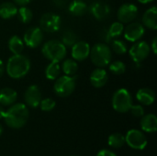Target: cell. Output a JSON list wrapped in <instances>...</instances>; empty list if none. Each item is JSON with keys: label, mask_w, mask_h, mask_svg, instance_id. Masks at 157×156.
Masks as SVG:
<instances>
[{"label": "cell", "mask_w": 157, "mask_h": 156, "mask_svg": "<svg viewBox=\"0 0 157 156\" xmlns=\"http://www.w3.org/2000/svg\"><path fill=\"white\" fill-rule=\"evenodd\" d=\"M30 67L31 63L27 56L22 53L13 54L8 58L5 66V71L10 78L17 80L25 77L30 71Z\"/></svg>", "instance_id": "cell-1"}, {"label": "cell", "mask_w": 157, "mask_h": 156, "mask_svg": "<svg viewBox=\"0 0 157 156\" xmlns=\"http://www.w3.org/2000/svg\"><path fill=\"white\" fill-rule=\"evenodd\" d=\"M29 112L28 107L23 103H15L5 111L4 120L11 129H21L29 120Z\"/></svg>", "instance_id": "cell-2"}, {"label": "cell", "mask_w": 157, "mask_h": 156, "mask_svg": "<svg viewBox=\"0 0 157 156\" xmlns=\"http://www.w3.org/2000/svg\"><path fill=\"white\" fill-rule=\"evenodd\" d=\"M41 53L50 62L60 63L65 58L67 48L61 40H50L42 45Z\"/></svg>", "instance_id": "cell-3"}, {"label": "cell", "mask_w": 157, "mask_h": 156, "mask_svg": "<svg viewBox=\"0 0 157 156\" xmlns=\"http://www.w3.org/2000/svg\"><path fill=\"white\" fill-rule=\"evenodd\" d=\"M89 57L91 62L97 67H106L112 59V51L107 43L98 42L90 48Z\"/></svg>", "instance_id": "cell-4"}, {"label": "cell", "mask_w": 157, "mask_h": 156, "mask_svg": "<svg viewBox=\"0 0 157 156\" xmlns=\"http://www.w3.org/2000/svg\"><path fill=\"white\" fill-rule=\"evenodd\" d=\"M53 92L59 97H67L71 96L76 86V77L75 75H66L63 74L59 76L54 80Z\"/></svg>", "instance_id": "cell-5"}, {"label": "cell", "mask_w": 157, "mask_h": 156, "mask_svg": "<svg viewBox=\"0 0 157 156\" xmlns=\"http://www.w3.org/2000/svg\"><path fill=\"white\" fill-rule=\"evenodd\" d=\"M132 97L126 88L116 90L112 96V108L119 113H126L130 111L132 106Z\"/></svg>", "instance_id": "cell-6"}, {"label": "cell", "mask_w": 157, "mask_h": 156, "mask_svg": "<svg viewBox=\"0 0 157 156\" xmlns=\"http://www.w3.org/2000/svg\"><path fill=\"white\" fill-rule=\"evenodd\" d=\"M62 26V18L58 14L52 12L44 13L40 18V28L47 33L57 32Z\"/></svg>", "instance_id": "cell-7"}, {"label": "cell", "mask_w": 157, "mask_h": 156, "mask_svg": "<svg viewBox=\"0 0 157 156\" xmlns=\"http://www.w3.org/2000/svg\"><path fill=\"white\" fill-rule=\"evenodd\" d=\"M150 51H151L150 45L146 41L138 40L134 42V44L132 45V47L130 48L129 54L134 63H140L148 58Z\"/></svg>", "instance_id": "cell-8"}, {"label": "cell", "mask_w": 157, "mask_h": 156, "mask_svg": "<svg viewBox=\"0 0 157 156\" xmlns=\"http://www.w3.org/2000/svg\"><path fill=\"white\" fill-rule=\"evenodd\" d=\"M22 40L27 47L36 49L42 43L43 31L40 27H30L25 31Z\"/></svg>", "instance_id": "cell-9"}, {"label": "cell", "mask_w": 157, "mask_h": 156, "mask_svg": "<svg viewBox=\"0 0 157 156\" xmlns=\"http://www.w3.org/2000/svg\"><path fill=\"white\" fill-rule=\"evenodd\" d=\"M125 143L134 150H144L147 145V139L143 131L132 129L127 132Z\"/></svg>", "instance_id": "cell-10"}, {"label": "cell", "mask_w": 157, "mask_h": 156, "mask_svg": "<svg viewBox=\"0 0 157 156\" xmlns=\"http://www.w3.org/2000/svg\"><path fill=\"white\" fill-rule=\"evenodd\" d=\"M138 13L137 6L132 3H125L119 7L117 11V17L120 22L128 24L135 20Z\"/></svg>", "instance_id": "cell-11"}, {"label": "cell", "mask_w": 157, "mask_h": 156, "mask_svg": "<svg viewBox=\"0 0 157 156\" xmlns=\"http://www.w3.org/2000/svg\"><path fill=\"white\" fill-rule=\"evenodd\" d=\"M145 33V28L142 23L132 21L128 23V25L123 29L124 38L130 42H136L140 40Z\"/></svg>", "instance_id": "cell-12"}, {"label": "cell", "mask_w": 157, "mask_h": 156, "mask_svg": "<svg viewBox=\"0 0 157 156\" xmlns=\"http://www.w3.org/2000/svg\"><path fill=\"white\" fill-rule=\"evenodd\" d=\"M89 13L97 20L102 21L107 19L111 14V7L102 1H94L88 7Z\"/></svg>", "instance_id": "cell-13"}, {"label": "cell", "mask_w": 157, "mask_h": 156, "mask_svg": "<svg viewBox=\"0 0 157 156\" xmlns=\"http://www.w3.org/2000/svg\"><path fill=\"white\" fill-rule=\"evenodd\" d=\"M41 100V92L38 86H29L24 93V101L27 107L31 108H36L40 106Z\"/></svg>", "instance_id": "cell-14"}, {"label": "cell", "mask_w": 157, "mask_h": 156, "mask_svg": "<svg viewBox=\"0 0 157 156\" xmlns=\"http://www.w3.org/2000/svg\"><path fill=\"white\" fill-rule=\"evenodd\" d=\"M90 45L84 40H78L72 46V58L76 62H83L89 57Z\"/></svg>", "instance_id": "cell-15"}, {"label": "cell", "mask_w": 157, "mask_h": 156, "mask_svg": "<svg viewBox=\"0 0 157 156\" xmlns=\"http://www.w3.org/2000/svg\"><path fill=\"white\" fill-rule=\"evenodd\" d=\"M90 84L96 88H101L105 86L109 81V74L104 68L98 67L91 73L89 76Z\"/></svg>", "instance_id": "cell-16"}, {"label": "cell", "mask_w": 157, "mask_h": 156, "mask_svg": "<svg viewBox=\"0 0 157 156\" xmlns=\"http://www.w3.org/2000/svg\"><path fill=\"white\" fill-rule=\"evenodd\" d=\"M143 25L151 30L157 29V7L155 6L148 8L143 16Z\"/></svg>", "instance_id": "cell-17"}, {"label": "cell", "mask_w": 157, "mask_h": 156, "mask_svg": "<svg viewBox=\"0 0 157 156\" xmlns=\"http://www.w3.org/2000/svg\"><path fill=\"white\" fill-rule=\"evenodd\" d=\"M17 99V93L10 87H4L0 89V105L3 107H9L16 103Z\"/></svg>", "instance_id": "cell-18"}, {"label": "cell", "mask_w": 157, "mask_h": 156, "mask_svg": "<svg viewBox=\"0 0 157 156\" xmlns=\"http://www.w3.org/2000/svg\"><path fill=\"white\" fill-rule=\"evenodd\" d=\"M136 98H137V100L142 105L150 106L155 100V93L151 88L143 87V88H140L137 91V93H136Z\"/></svg>", "instance_id": "cell-19"}, {"label": "cell", "mask_w": 157, "mask_h": 156, "mask_svg": "<svg viewBox=\"0 0 157 156\" xmlns=\"http://www.w3.org/2000/svg\"><path fill=\"white\" fill-rule=\"evenodd\" d=\"M141 129L144 131L153 133L157 131V117L155 114H147L142 117L141 122Z\"/></svg>", "instance_id": "cell-20"}, {"label": "cell", "mask_w": 157, "mask_h": 156, "mask_svg": "<svg viewBox=\"0 0 157 156\" xmlns=\"http://www.w3.org/2000/svg\"><path fill=\"white\" fill-rule=\"evenodd\" d=\"M17 6L13 2H3L0 4V17L3 19H10L17 16Z\"/></svg>", "instance_id": "cell-21"}, {"label": "cell", "mask_w": 157, "mask_h": 156, "mask_svg": "<svg viewBox=\"0 0 157 156\" xmlns=\"http://www.w3.org/2000/svg\"><path fill=\"white\" fill-rule=\"evenodd\" d=\"M87 10L88 6L83 0H73L68 6V12L74 17H82Z\"/></svg>", "instance_id": "cell-22"}, {"label": "cell", "mask_w": 157, "mask_h": 156, "mask_svg": "<svg viewBox=\"0 0 157 156\" xmlns=\"http://www.w3.org/2000/svg\"><path fill=\"white\" fill-rule=\"evenodd\" d=\"M7 47L13 54H20L24 51L25 44L23 40L18 35H13L7 41Z\"/></svg>", "instance_id": "cell-23"}, {"label": "cell", "mask_w": 157, "mask_h": 156, "mask_svg": "<svg viewBox=\"0 0 157 156\" xmlns=\"http://www.w3.org/2000/svg\"><path fill=\"white\" fill-rule=\"evenodd\" d=\"M61 70L66 75H70V76L75 75L78 70V63L73 58H67V59L64 58L62 63Z\"/></svg>", "instance_id": "cell-24"}, {"label": "cell", "mask_w": 157, "mask_h": 156, "mask_svg": "<svg viewBox=\"0 0 157 156\" xmlns=\"http://www.w3.org/2000/svg\"><path fill=\"white\" fill-rule=\"evenodd\" d=\"M61 72L62 70H61V65L59 64V63L50 62V63L45 68V77L48 80L54 81L60 76Z\"/></svg>", "instance_id": "cell-25"}, {"label": "cell", "mask_w": 157, "mask_h": 156, "mask_svg": "<svg viewBox=\"0 0 157 156\" xmlns=\"http://www.w3.org/2000/svg\"><path fill=\"white\" fill-rule=\"evenodd\" d=\"M123 29H124L123 23H121L120 21H116V22H113L109 27V29H107V33H108L109 38L112 40L117 39L120 36H121L123 34Z\"/></svg>", "instance_id": "cell-26"}, {"label": "cell", "mask_w": 157, "mask_h": 156, "mask_svg": "<svg viewBox=\"0 0 157 156\" xmlns=\"http://www.w3.org/2000/svg\"><path fill=\"white\" fill-rule=\"evenodd\" d=\"M17 16L18 20L23 24L29 23L33 18V13H32L31 9L26 6H20L19 8H17Z\"/></svg>", "instance_id": "cell-27"}, {"label": "cell", "mask_w": 157, "mask_h": 156, "mask_svg": "<svg viewBox=\"0 0 157 156\" xmlns=\"http://www.w3.org/2000/svg\"><path fill=\"white\" fill-rule=\"evenodd\" d=\"M111 51H113L115 53L117 54H121V55H123L125 54L127 51H128V46H127V43L121 40H119V39H114L111 40Z\"/></svg>", "instance_id": "cell-28"}, {"label": "cell", "mask_w": 157, "mask_h": 156, "mask_svg": "<svg viewBox=\"0 0 157 156\" xmlns=\"http://www.w3.org/2000/svg\"><path fill=\"white\" fill-rule=\"evenodd\" d=\"M108 143L109 146L115 149L121 148L125 144V136H123L121 133H113L109 137Z\"/></svg>", "instance_id": "cell-29"}, {"label": "cell", "mask_w": 157, "mask_h": 156, "mask_svg": "<svg viewBox=\"0 0 157 156\" xmlns=\"http://www.w3.org/2000/svg\"><path fill=\"white\" fill-rule=\"evenodd\" d=\"M64 45L65 47H72L75 42L78 41V37L77 35L73 31V30H65L63 35H62V40H61Z\"/></svg>", "instance_id": "cell-30"}, {"label": "cell", "mask_w": 157, "mask_h": 156, "mask_svg": "<svg viewBox=\"0 0 157 156\" xmlns=\"http://www.w3.org/2000/svg\"><path fill=\"white\" fill-rule=\"evenodd\" d=\"M109 69L113 74L121 75L126 72V64L121 61H114L112 63L110 62L109 64Z\"/></svg>", "instance_id": "cell-31"}, {"label": "cell", "mask_w": 157, "mask_h": 156, "mask_svg": "<svg viewBox=\"0 0 157 156\" xmlns=\"http://www.w3.org/2000/svg\"><path fill=\"white\" fill-rule=\"evenodd\" d=\"M55 105H56V103L52 98L47 97V98H44V99L40 100V108L44 112H50L55 108Z\"/></svg>", "instance_id": "cell-32"}, {"label": "cell", "mask_w": 157, "mask_h": 156, "mask_svg": "<svg viewBox=\"0 0 157 156\" xmlns=\"http://www.w3.org/2000/svg\"><path fill=\"white\" fill-rule=\"evenodd\" d=\"M131 113L136 118H142L144 115V108L142 105H133L130 108Z\"/></svg>", "instance_id": "cell-33"}, {"label": "cell", "mask_w": 157, "mask_h": 156, "mask_svg": "<svg viewBox=\"0 0 157 156\" xmlns=\"http://www.w3.org/2000/svg\"><path fill=\"white\" fill-rule=\"evenodd\" d=\"M97 156H117L113 152L107 150V149H103L101 151L98 152V154H97Z\"/></svg>", "instance_id": "cell-34"}, {"label": "cell", "mask_w": 157, "mask_h": 156, "mask_svg": "<svg viewBox=\"0 0 157 156\" xmlns=\"http://www.w3.org/2000/svg\"><path fill=\"white\" fill-rule=\"evenodd\" d=\"M150 49L152 51V52L154 54H156L157 53V38L155 37L152 40V43H151V46H150Z\"/></svg>", "instance_id": "cell-35"}, {"label": "cell", "mask_w": 157, "mask_h": 156, "mask_svg": "<svg viewBox=\"0 0 157 156\" xmlns=\"http://www.w3.org/2000/svg\"><path fill=\"white\" fill-rule=\"evenodd\" d=\"M13 1L17 6H27L28 4H29L31 2V0H13Z\"/></svg>", "instance_id": "cell-36"}, {"label": "cell", "mask_w": 157, "mask_h": 156, "mask_svg": "<svg viewBox=\"0 0 157 156\" xmlns=\"http://www.w3.org/2000/svg\"><path fill=\"white\" fill-rule=\"evenodd\" d=\"M4 73H5V63H4V62L0 59V78L3 76Z\"/></svg>", "instance_id": "cell-37"}, {"label": "cell", "mask_w": 157, "mask_h": 156, "mask_svg": "<svg viewBox=\"0 0 157 156\" xmlns=\"http://www.w3.org/2000/svg\"><path fill=\"white\" fill-rule=\"evenodd\" d=\"M5 109H4V107L0 105V120L4 118V115H5Z\"/></svg>", "instance_id": "cell-38"}, {"label": "cell", "mask_w": 157, "mask_h": 156, "mask_svg": "<svg viewBox=\"0 0 157 156\" xmlns=\"http://www.w3.org/2000/svg\"><path fill=\"white\" fill-rule=\"evenodd\" d=\"M139 3H141V4H143V5H146V4H150V3H152L154 0H137Z\"/></svg>", "instance_id": "cell-39"}, {"label": "cell", "mask_w": 157, "mask_h": 156, "mask_svg": "<svg viewBox=\"0 0 157 156\" xmlns=\"http://www.w3.org/2000/svg\"><path fill=\"white\" fill-rule=\"evenodd\" d=\"M2 132H3V127H2V125L0 124V135L2 134Z\"/></svg>", "instance_id": "cell-40"}, {"label": "cell", "mask_w": 157, "mask_h": 156, "mask_svg": "<svg viewBox=\"0 0 157 156\" xmlns=\"http://www.w3.org/2000/svg\"><path fill=\"white\" fill-rule=\"evenodd\" d=\"M72 156H78V155H72Z\"/></svg>", "instance_id": "cell-41"}]
</instances>
